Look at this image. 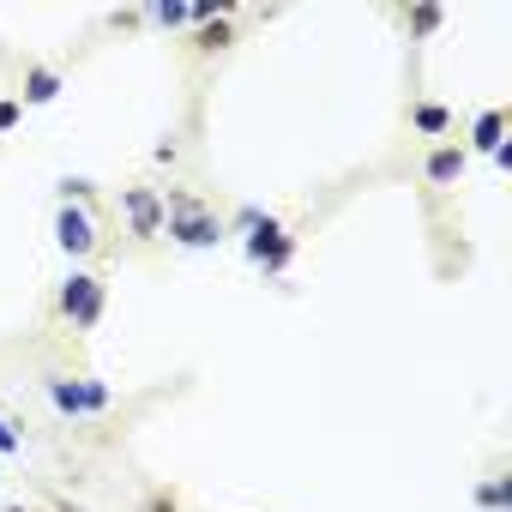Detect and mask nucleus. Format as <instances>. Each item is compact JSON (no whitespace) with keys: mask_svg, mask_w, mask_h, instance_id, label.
I'll return each instance as SVG.
<instances>
[{"mask_svg":"<svg viewBox=\"0 0 512 512\" xmlns=\"http://www.w3.org/2000/svg\"><path fill=\"white\" fill-rule=\"evenodd\" d=\"M163 229H169L181 247H193V253L223 241V223H217V217H211L193 193H163Z\"/></svg>","mask_w":512,"mask_h":512,"instance_id":"nucleus-1","label":"nucleus"},{"mask_svg":"<svg viewBox=\"0 0 512 512\" xmlns=\"http://www.w3.org/2000/svg\"><path fill=\"white\" fill-rule=\"evenodd\" d=\"M61 320H67L73 332H91V326L103 320V278L73 272V278L61 284Z\"/></svg>","mask_w":512,"mask_h":512,"instance_id":"nucleus-2","label":"nucleus"},{"mask_svg":"<svg viewBox=\"0 0 512 512\" xmlns=\"http://www.w3.org/2000/svg\"><path fill=\"white\" fill-rule=\"evenodd\" d=\"M290 253H296V241H290V229L278 217H260V223L247 229V260L260 266V272H284Z\"/></svg>","mask_w":512,"mask_h":512,"instance_id":"nucleus-3","label":"nucleus"},{"mask_svg":"<svg viewBox=\"0 0 512 512\" xmlns=\"http://www.w3.org/2000/svg\"><path fill=\"white\" fill-rule=\"evenodd\" d=\"M55 247L67 253V260H85V253L97 247V217L85 205H67L61 199V211H55Z\"/></svg>","mask_w":512,"mask_h":512,"instance_id":"nucleus-4","label":"nucleus"},{"mask_svg":"<svg viewBox=\"0 0 512 512\" xmlns=\"http://www.w3.org/2000/svg\"><path fill=\"white\" fill-rule=\"evenodd\" d=\"M121 217H127V229L139 241H157L163 235V193L157 187H127L121 193Z\"/></svg>","mask_w":512,"mask_h":512,"instance_id":"nucleus-5","label":"nucleus"},{"mask_svg":"<svg viewBox=\"0 0 512 512\" xmlns=\"http://www.w3.org/2000/svg\"><path fill=\"white\" fill-rule=\"evenodd\" d=\"M458 175H464V145H434V151H428V181L446 187V181H458Z\"/></svg>","mask_w":512,"mask_h":512,"instance_id":"nucleus-6","label":"nucleus"},{"mask_svg":"<svg viewBox=\"0 0 512 512\" xmlns=\"http://www.w3.org/2000/svg\"><path fill=\"white\" fill-rule=\"evenodd\" d=\"M61 97V73L55 67H31L25 73V103H55Z\"/></svg>","mask_w":512,"mask_h":512,"instance_id":"nucleus-7","label":"nucleus"},{"mask_svg":"<svg viewBox=\"0 0 512 512\" xmlns=\"http://www.w3.org/2000/svg\"><path fill=\"white\" fill-rule=\"evenodd\" d=\"M73 398H79V416H97V410L115 404V392H109L103 380H73Z\"/></svg>","mask_w":512,"mask_h":512,"instance_id":"nucleus-8","label":"nucleus"},{"mask_svg":"<svg viewBox=\"0 0 512 512\" xmlns=\"http://www.w3.org/2000/svg\"><path fill=\"white\" fill-rule=\"evenodd\" d=\"M476 506H482V512H506V506H512V482H506V476H488V482L476 488Z\"/></svg>","mask_w":512,"mask_h":512,"instance_id":"nucleus-9","label":"nucleus"},{"mask_svg":"<svg viewBox=\"0 0 512 512\" xmlns=\"http://www.w3.org/2000/svg\"><path fill=\"white\" fill-rule=\"evenodd\" d=\"M500 127H506V115H500V109L476 115V151H500V145H506V139H500Z\"/></svg>","mask_w":512,"mask_h":512,"instance_id":"nucleus-10","label":"nucleus"},{"mask_svg":"<svg viewBox=\"0 0 512 512\" xmlns=\"http://www.w3.org/2000/svg\"><path fill=\"white\" fill-rule=\"evenodd\" d=\"M446 121H452V115H446L440 103H422V109H416V127H422V133H446Z\"/></svg>","mask_w":512,"mask_h":512,"instance_id":"nucleus-11","label":"nucleus"},{"mask_svg":"<svg viewBox=\"0 0 512 512\" xmlns=\"http://www.w3.org/2000/svg\"><path fill=\"white\" fill-rule=\"evenodd\" d=\"M49 398L61 416H79V398H73V380H49Z\"/></svg>","mask_w":512,"mask_h":512,"instance_id":"nucleus-12","label":"nucleus"},{"mask_svg":"<svg viewBox=\"0 0 512 512\" xmlns=\"http://www.w3.org/2000/svg\"><path fill=\"white\" fill-rule=\"evenodd\" d=\"M404 25H410V37H428V31H440V7H422V13H410Z\"/></svg>","mask_w":512,"mask_h":512,"instance_id":"nucleus-13","label":"nucleus"},{"mask_svg":"<svg viewBox=\"0 0 512 512\" xmlns=\"http://www.w3.org/2000/svg\"><path fill=\"white\" fill-rule=\"evenodd\" d=\"M151 19L157 25H187V7H181V0H163V7H151Z\"/></svg>","mask_w":512,"mask_h":512,"instance_id":"nucleus-14","label":"nucleus"},{"mask_svg":"<svg viewBox=\"0 0 512 512\" xmlns=\"http://www.w3.org/2000/svg\"><path fill=\"white\" fill-rule=\"evenodd\" d=\"M13 452H19V422L0 416V458H13Z\"/></svg>","mask_w":512,"mask_h":512,"instance_id":"nucleus-15","label":"nucleus"},{"mask_svg":"<svg viewBox=\"0 0 512 512\" xmlns=\"http://www.w3.org/2000/svg\"><path fill=\"white\" fill-rule=\"evenodd\" d=\"M19 127V97H0V133Z\"/></svg>","mask_w":512,"mask_h":512,"instance_id":"nucleus-16","label":"nucleus"},{"mask_svg":"<svg viewBox=\"0 0 512 512\" xmlns=\"http://www.w3.org/2000/svg\"><path fill=\"white\" fill-rule=\"evenodd\" d=\"M260 217H266V211H260V205H241V211H235V229H241V235H247V229H253V223H260Z\"/></svg>","mask_w":512,"mask_h":512,"instance_id":"nucleus-17","label":"nucleus"},{"mask_svg":"<svg viewBox=\"0 0 512 512\" xmlns=\"http://www.w3.org/2000/svg\"><path fill=\"white\" fill-rule=\"evenodd\" d=\"M205 49H217V43H229V25H205V37H199Z\"/></svg>","mask_w":512,"mask_h":512,"instance_id":"nucleus-18","label":"nucleus"}]
</instances>
